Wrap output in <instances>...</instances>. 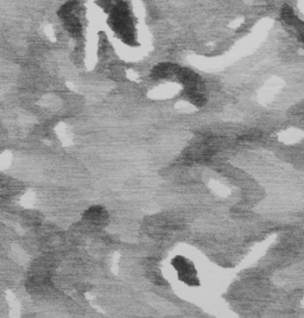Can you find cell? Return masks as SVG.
<instances>
[{"label":"cell","instance_id":"obj_1","mask_svg":"<svg viewBox=\"0 0 304 318\" xmlns=\"http://www.w3.org/2000/svg\"><path fill=\"white\" fill-rule=\"evenodd\" d=\"M173 266L177 273H179L180 278L184 282L194 284L196 281V269L193 264H190L186 258H183V256H176L173 261Z\"/></svg>","mask_w":304,"mask_h":318},{"label":"cell","instance_id":"obj_2","mask_svg":"<svg viewBox=\"0 0 304 318\" xmlns=\"http://www.w3.org/2000/svg\"><path fill=\"white\" fill-rule=\"evenodd\" d=\"M108 215L101 207H92L86 211L85 214V220L93 224H102L107 221Z\"/></svg>","mask_w":304,"mask_h":318},{"label":"cell","instance_id":"obj_3","mask_svg":"<svg viewBox=\"0 0 304 318\" xmlns=\"http://www.w3.org/2000/svg\"><path fill=\"white\" fill-rule=\"evenodd\" d=\"M180 68L175 64L170 63H162L158 64L157 67H155V69L152 70V76L156 79H166L169 78L171 75H177Z\"/></svg>","mask_w":304,"mask_h":318},{"label":"cell","instance_id":"obj_4","mask_svg":"<svg viewBox=\"0 0 304 318\" xmlns=\"http://www.w3.org/2000/svg\"><path fill=\"white\" fill-rule=\"evenodd\" d=\"M280 16H282L283 21L286 24L291 25V27H297V25L302 24L299 19L296 17V15L293 14V10L290 6H283L282 11H280Z\"/></svg>","mask_w":304,"mask_h":318}]
</instances>
